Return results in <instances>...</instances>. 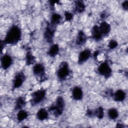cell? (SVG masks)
<instances>
[{"label": "cell", "mask_w": 128, "mask_h": 128, "mask_svg": "<svg viewBox=\"0 0 128 128\" xmlns=\"http://www.w3.org/2000/svg\"><path fill=\"white\" fill-rule=\"evenodd\" d=\"M26 104V102L24 97L20 96L18 98L16 102L14 109L16 110H22Z\"/></svg>", "instance_id": "20"}, {"label": "cell", "mask_w": 128, "mask_h": 128, "mask_svg": "<svg viewBox=\"0 0 128 128\" xmlns=\"http://www.w3.org/2000/svg\"><path fill=\"white\" fill-rule=\"evenodd\" d=\"M98 72L99 74L106 78H108L112 74V70L109 64L106 62L102 63L98 68Z\"/></svg>", "instance_id": "6"}, {"label": "cell", "mask_w": 128, "mask_h": 128, "mask_svg": "<svg viewBox=\"0 0 128 128\" xmlns=\"http://www.w3.org/2000/svg\"><path fill=\"white\" fill-rule=\"evenodd\" d=\"M65 102L64 99L62 96H58L56 98L54 103L52 105L48 108L50 112H52L55 116H61L64 109Z\"/></svg>", "instance_id": "2"}, {"label": "cell", "mask_w": 128, "mask_h": 128, "mask_svg": "<svg viewBox=\"0 0 128 128\" xmlns=\"http://www.w3.org/2000/svg\"><path fill=\"white\" fill-rule=\"evenodd\" d=\"M114 100L116 102H120L124 101L126 98V94L124 91L122 90H118L113 94Z\"/></svg>", "instance_id": "15"}, {"label": "cell", "mask_w": 128, "mask_h": 128, "mask_svg": "<svg viewBox=\"0 0 128 128\" xmlns=\"http://www.w3.org/2000/svg\"><path fill=\"white\" fill-rule=\"evenodd\" d=\"M1 66L4 70L8 69L12 64V58L8 54H4L1 58Z\"/></svg>", "instance_id": "9"}, {"label": "cell", "mask_w": 128, "mask_h": 128, "mask_svg": "<svg viewBox=\"0 0 128 128\" xmlns=\"http://www.w3.org/2000/svg\"><path fill=\"white\" fill-rule=\"evenodd\" d=\"M106 17V14L105 12H102L100 14V18L102 19H104Z\"/></svg>", "instance_id": "29"}, {"label": "cell", "mask_w": 128, "mask_h": 128, "mask_svg": "<svg viewBox=\"0 0 128 128\" xmlns=\"http://www.w3.org/2000/svg\"><path fill=\"white\" fill-rule=\"evenodd\" d=\"M92 38L96 41L100 40L102 38V34L98 26L95 25L92 26Z\"/></svg>", "instance_id": "13"}, {"label": "cell", "mask_w": 128, "mask_h": 128, "mask_svg": "<svg viewBox=\"0 0 128 128\" xmlns=\"http://www.w3.org/2000/svg\"><path fill=\"white\" fill-rule=\"evenodd\" d=\"M92 52L89 49H85L82 51L78 57V63L82 64L86 62L91 56Z\"/></svg>", "instance_id": "10"}, {"label": "cell", "mask_w": 128, "mask_h": 128, "mask_svg": "<svg viewBox=\"0 0 128 128\" xmlns=\"http://www.w3.org/2000/svg\"><path fill=\"white\" fill-rule=\"evenodd\" d=\"M72 98L76 100H80L83 98V91L81 88L78 86H76L72 90Z\"/></svg>", "instance_id": "11"}, {"label": "cell", "mask_w": 128, "mask_h": 128, "mask_svg": "<svg viewBox=\"0 0 128 128\" xmlns=\"http://www.w3.org/2000/svg\"><path fill=\"white\" fill-rule=\"evenodd\" d=\"M35 57L32 55L31 52L28 51L26 52V64L28 66L32 64L35 62Z\"/></svg>", "instance_id": "23"}, {"label": "cell", "mask_w": 128, "mask_h": 128, "mask_svg": "<svg viewBox=\"0 0 128 128\" xmlns=\"http://www.w3.org/2000/svg\"><path fill=\"white\" fill-rule=\"evenodd\" d=\"M28 116V113L27 111L24 110H18L16 114V118L18 122H22L26 120Z\"/></svg>", "instance_id": "21"}, {"label": "cell", "mask_w": 128, "mask_h": 128, "mask_svg": "<svg viewBox=\"0 0 128 128\" xmlns=\"http://www.w3.org/2000/svg\"><path fill=\"white\" fill-rule=\"evenodd\" d=\"M86 9V5L82 0H76L74 2V12L76 14H81Z\"/></svg>", "instance_id": "14"}, {"label": "cell", "mask_w": 128, "mask_h": 128, "mask_svg": "<svg viewBox=\"0 0 128 128\" xmlns=\"http://www.w3.org/2000/svg\"><path fill=\"white\" fill-rule=\"evenodd\" d=\"M94 112V116L98 119H102L104 116V110L102 106H99Z\"/></svg>", "instance_id": "24"}, {"label": "cell", "mask_w": 128, "mask_h": 128, "mask_svg": "<svg viewBox=\"0 0 128 128\" xmlns=\"http://www.w3.org/2000/svg\"><path fill=\"white\" fill-rule=\"evenodd\" d=\"M22 38V31L20 27L16 25L12 26L7 32L4 39L6 44H16Z\"/></svg>", "instance_id": "1"}, {"label": "cell", "mask_w": 128, "mask_h": 128, "mask_svg": "<svg viewBox=\"0 0 128 128\" xmlns=\"http://www.w3.org/2000/svg\"><path fill=\"white\" fill-rule=\"evenodd\" d=\"M26 79V76L23 72H19L14 76L12 81V88H18L20 87L24 84Z\"/></svg>", "instance_id": "7"}, {"label": "cell", "mask_w": 128, "mask_h": 128, "mask_svg": "<svg viewBox=\"0 0 128 128\" xmlns=\"http://www.w3.org/2000/svg\"><path fill=\"white\" fill-rule=\"evenodd\" d=\"M46 91L44 89H40L33 92L31 95L30 103L32 105L35 106L42 102L45 98Z\"/></svg>", "instance_id": "3"}, {"label": "cell", "mask_w": 128, "mask_h": 128, "mask_svg": "<svg viewBox=\"0 0 128 128\" xmlns=\"http://www.w3.org/2000/svg\"><path fill=\"white\" fill-rule=\"evenodd\" d=\"M98 28L102 36L108 35L111 30V26L110 24L104 21L100 23Z\"/></svg>", "instance_id": "12"}, {"label": "cell", "mask_w": 128, "mask_h": 128, "mask_svg": "<svg viewBox=\"0 0 128 128\" xmlns=\"http://www.w3.org/2000/svg\"><path fill=\"white\" fill-rule=\"evenodd\" d=\"M118 46V42L115 40H111L108 44V46L110 49L114 50Z\"/></svg>", "instance_id": "25"}, {"label": "cell", "mask_w": 128, "mask_h": 128, "mask_svg": "<svg viewBox=\"0 0 128 128\" xmlns=\"http://www.w3.org/2000/svg\"><path fill=\"white\" fill-rule=\"evenodd\" d=\"M70 68L68 64L66 62H62L57 70L56 75L60 80H65L70 74Z\"/></svg>", "instance_id": "4"}, {"label": "cell", "mask_w": 128, "mask_h": 128, "mask_svg": "<svg viewBox=\"0 0 128 128\" xmlns=\"http://www.w3.org/2000/svg\"><path fill=\"white\" fill-rule=\"evenodd\" d=\"M36 116L38 119L40 120H46L48 117V111L44 108H41L37 112Z\"/></svg>", "instance_id": "17"}, {"label": "cell", "mask_w": 128, "mask_h": 128, "mask_svg": "<svg viewBox=\"0 0 128 128\" xmlns=\"http://www.w3.org/2000/svg\"><path fill=\"white\" fill-rule=\"evenodd\" d=\"M32 72L34 75L41 78L45 77V67L42 64H35L32 68Z\"/></svg>", "instance_id": "8"}, {"label": "cell", "mask_w": 128, "mask_h": 128, "mask_svg": "<svg viewBox=\"0 0 128 128\" xmlns=\"http://www.w3.org/2000/svg\"><path fill=\"white\" fill-rule=\"evenodd\" d=\"M55 32L56 26H52L50 23H48L46 25L44 35L45 40L48 42L52 43V42Z\"/></svg>", "instance_id": "5"}, {"label": "cell", "mask_w": 128, "mask_h": 128, "mask_svg": "<svg viewBox=\"0 0 128 128\" xmlns=\"http://www.w3.org/2000/svg\"><path fill=\"white\" fill-rule=\"evenodd\" d=\"M122 8L125 10H127L128 9V1L125 0L122 3Z\"/></svg>", "instance_id": "27"}, {"label": "cell", "mask_w": 128, "mask_h": 128, "mask_svg": "<svg viewBox=\"0 0 128 128\" xmlns=\"http://www.w3.org/2000/svg\"><path fill=\"white\" fill-rule=\"evenodd\" d=\"M86 36L82 30H80L78 34L76 44L78 46H82L86 43Z\"/></svg>", "instance_id": "16"}, {"label": "cell", "mask_w": 128, "mask_h": 128, "mask_svg": "<svg viewBox=\"0 0 128 128\" xmlns=\"http://www.w3.org/2000/svg\"><path fill=\"white\" fill-rule=\"evenodd\" d=\"M62 20V16L58 13H53L50 17V24L52 26H56Z\"/></svg>", "instance_id": "18"}, {"label": "cell", "mask_w": 128, "mask_h": 128, "mask_svg": "<svg viewBox=\"0 0 128 128\" xmlns=\"http://www.w3.org/2000/svg\"><path fill=\"white\" fill-rule=\"evenodd\" d=\"M119 114L117 109L115 108H110L108 111V116L110 120H116Z\"/></svg>", "instance_id": "22"}, {"label": "cell", "mask_w": 128, "mask_h": 128, "mask_svg": "<svg viewBox=\"0 0 128 128\" xmlns=\"http://www.w3.org/2000/svg\"><path fill=\"white\" fill-rule=\"evenodd\" d=\"M60 48L57 44H54L50 46L48 51V54L50 57L56 56L59 52Z\"/></svg>", "instance_id": "19"}, {"label": "cell", "mask_w": 128, "mask_h": 128, "mask_svg": "<svg viewBox=\"0 0 128 128\" xmlns=\"http://www.w3.org/2000/svg\"><path fill=\"white\" fill-rule=\"evenodd\" d=\"M73 14L68 12H64V18L65 20L68 22H70L73 19Z\"/></svg>", "instance_id": "26"}, {"label": "cell", "mask_w": 128, "mask_h": 128, "mask_svg": "<svg viewBox=\"0 0 128 128\" xmlns=\"http://www.w3.org/2000/svg\"><path fill=\"white\" fill-rule=\"evenodd\" d=\"M86 114L88 116H94V112L90 110H88L86 112Z\"/></svg>", "instance_id": "28"}]
</instances>
